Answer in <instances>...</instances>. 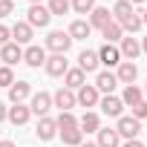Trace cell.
Listing matches in <instances>:
<instances>
[{
    "mask_svg": "<svg viewBox=\"0 0 147 147\" xmlns=\"http://www.w3.org/2000/svg\"><path fill=\"white\" fill-rule=\"evenodd\" d=\"M72 46V38L63 32V29H55L46 35V49H52V55H66Z\"/></svg>",
    "mask_w": 147,
    "mask_h": 147,
    "instance_id": "1",
    "label": "cell"
},
{
    "mask_svg": "<svg viewBox=\"0 0 147 147\" xmlns=\"http://www.w3.org/2000/svg\"><path fill=\"white\" fill-rule=\"evenodd\" d=\"M49 20H52V15H49V9H46L43 3H32V6H29L26 23H29L32 29H43V26H49Z\"/></svg>",
    "mask_w": 147,
    "mask_h": 147,
    "instance_id": "2",
    "label": "cell"
},
{
    "mask_svg": "<svg viewBox=\"0 0 147 147\" xmlns=\"http://www.w3.org/2000/svg\"><path fill=\"white\" fill-rule=\"evenodd\" d=\"M115 133H118L124 141L138 138V133H141V121H138V118H133V115H121V118H118V124H115Z\"/></svg>",
    "mask_w": 147,
    "mask_h": 147,
    "instance_id": "3",
    "label": "cell"
},
{
    "mask_svg": "<svg viewBox=\"0 0 147 147\" xmlns=\"http://www.w3.org/2000/svg\"><path fill=\"white\" fill-rule=\"evenodd\" d=\"M23 63L32 66V69H40V66L46 63V49L38 46V43H29V46L23 49Z\"/></svg>",
    "mask_w": 147,
    "mask_h": 147,
    "instance_id": "4",
    "label": "cell"
},
{
    "mask_svg": "<svg viewBox=\"0 0 147 147\" xmlns=\"http://www.w3.org/2000/svg\"><path fill=\"white\" fill-rule=\"evenodd\" d=\"M46 75H52V78H63L66 75V69H69V61H66V55H46Z\"/></svg>",
    "mask_w": 147,
    "mask_h": 147,
    "instance_id": "5",
    "label": "cell"
},
{
    "mask_svg": "<svg viewBox=\"0 0 147 147\" xmlns=\"http://www.w3.org/2000/svg\"><path fill=\"white\" fill-rule=\"evenodd\" d=\"M98 101H101V95H98V90L92 87V84H84L78 92H75V104L78 107H98Z\"/></svg>",
    "mask_w": 147,
    "mask_h": 147,
    "instance_id": "6",
    "label": "cell"
},
{
    "mask_svg": "<svg viewBox=\"0 0 147 147\" xmlns=\"http://www.w3.org/2000/svg\"><path fill=\"white\" fill-rule=\"evenodd\" d=\"M29 110H32L38 118H43V115L52 110V95H49V92H43V90H40V92H35V95H32V101H29Z\"/></svg>",
    "mask_w": 147,
    "mask_h": 147,
    "instance_id": "7",
    "label": "cell"
},
{
    "mask_svg": "<svg viewBox=\"0 0 147 147\" xmlns=\"http://www.w3.org/2000/svg\"><path fill=\"white\" fill-rule=\"evenodd\" d=\"M52 107H58L61 113H72V107H75V92L61 87L55 95H52Z\"/></svg>",
    "mask_w": 147,
    "mask_h": 147,
    "instance_id": "8",
    "label": "cell"
},
{
    "mask_svg": "<svg viewBox=\"0 0 147 147\" xmlns=\"http://www.w3.org/2000/svg\"><path fill=\"white\" fill-rule=\"evenodd\" d=\"M115 78H118V84H136V78H138V66L133 63V61H121L118 63V69H115Z\"/></svg>",
    "mask_w": 147,
    "mask_h": 147,
    "instance_id": "9",
    "label": "cell"
},
{
    "mask_svg": "<svg viewBox=\"0 0 147 147\" xmlns=\"http://www.w3.org/2000/svg\"><path fill=\"white\" fill-rule=\"evenodd\" d=\"M0 61L6 66H15L18 61H23V46H18L15 40H9L6 46H0Z\"/></svg>",
    "mask_w": 147,
    "mask_h": 147,
    "instance_id": "10",
    "label": "cell"
},
{
    "mask_svg": "<svg viewBox=\"0 0 147 147\" xmlns=\"http://www.w3.org/2000/svg\"><path fill=\"white\" fill-rule=\"evenodd\" d=\"M98 63H104V66H118V63H121L118 46H115V43H104V46L98 49Z\"/></svg>",
    "mask_w": 147,
    "mask_h": 147,
    "instance_id": "11",
    "label": "cell"
},
{
    "mask_svg": "<svg viewBox=\"0 0 147 147\" xmlns=\"http://www.w3.org/2000/svg\"><path fill=\"white\" fill-rule=\"evenodd\" d=\"M98 104H101V113L110 115V118H121V113H124V104H121L118 95H104Z\"/></svg>",
    "mask_w": 147,
    "mask_h": 147,
    "instance_id": "12",
    "label": "cell"
},
{
    "mask_svg": "<svg viewBox=\"0 0 147 147\" xmlns=\"http://www.w3.org/2000/svg\"><path fill=\"white\" fill-rule=\"evenodd\" d=\"M35 136H38L40 141H52V138L58 136V124H55V118L43 115V118L38 121V127H35Z\"/></svg>",
    "mask_w": 147,
    "mask_h": 147,
    "instance_id": "13",
    "label": "cell"
},
{
    "mask_svg": "<svg viewBox=\"0 0 147 147\" xmlns=\"http://www.w3.org/2000/svg\"><path fill=\"white\" fill-rule=\"evenodd\" d=\"M92 87H95L98 92H104V95H113V90L118 87V78H115V72H98Z\"/></svg>",
    "mask_w": 147,
    "mask_h": 147,
    "instance_id": "14",
    "label": "cell"
},
{
    "mask_svg": "<svg viewBox=\"0 0 147 147\" xmlns=\"http://www.w3.org/2000/svg\"><path fill=\"white\" fill-rule=\"evenodd\" d=\"M118 52H121V58H124V61H136V58L141 55V43H138L133 35H127V38H121Z\"/></svg>",
    "mask_w": 147,
    "mask_h": 147,
    "instance_id": "15",
    "label": "cell"
},
{
    "mask_svg": "<svg viewBox=\"0 0 147 147\" xmlns=\"http://www.w3.org/2000/svg\"><path fill=\"white\" fill-rule=\"evenodd\" d=\"M29 95H32V84H29V81H15V84L9 87V101H12V104H23Z\"/></svg>",
    "mask_w": 147,
    "mask_h": 147,
    "instance_id": "16",
    "label": "cell"
},
{
    "mask_svg": "<svg viewBox=\"0 0 147 147\" xmlns=\"http://www.w3.org/2000/svg\"><path fill=\"white\" fill-rule=\"evenodd\" d=\"M6 118H9L15 127H23V124L32 118V110H29L26 104H12V107H9V113H6Z\"/></svg>",
    "mask_w": 147,
    "mask_h": 147,
    "instance_id": "17",
    "label": "cell"
},
{
    "mask_svg": "<svg viewBox=\"0 0 147 147\" xmlns=\"http://www.w3.org/2000/svg\"><path fill=\"white\" fill-rule=\"evenodd\" d=\"M110 20H113V12L104 9V6H95V9L90 12V20H87V23H90V29H104Z\"/></svg>",
    "mask_w": 147,
    "mask_h": 147,
    "instance_id": "18",
    "label": "cell"
},
{
    "mask_svg": "<svg viewBox=\"0 0 147 147\" xmlns=\"http://www.w3.org/2000/svg\"><path fill=\"white\" fill-rule=\"evenodd\" d=\"M78 130L87 136V133H98L101 130V118H98V113H92V110H87L81 118H78Z\"/></svg>",
    "mask_w": 147,
    "mask_h": 147,
    "instance_id": "19",
    "label": "cell"
},
{
    "mask_svg": "<svg viewBox=\"0 0 147 147\" xmlns=\"http://www.w3.org/2000/svg\"><path fill=\"white\" fill-rule=\"evenodd\" d=\"M84 84H87V75H84V72H81L78 66H75V69H66V75H63V87H66V90L78 92Z\"/></svg>",
    "mask_w": 147,
    "mask_h": 147,
    "instance_id": "20",
    "label": "cell"
},
{
    "mask_svg": "<svg viewBox=\"0 0 147 147\" xmlns=\"http://www.w3.org/2000/svg\"><path fill=\"white\" fill-rule=\"evenodd\" d=\"M78 69L84 72V75H87V72H95L98 69V52L95 49H84L78 55Z\"/></svg>",
    "mask_w": 147,
    "mask_h": 147,
    "instance_id": "21",
    "label": "cell"
},
{
    "mask_svg": "<svg viewBox=\"0 0 147 147\" xmlns=\"http://www.w3.org/2000/svg\"><path fill=\"white\" fill-rule=\"evenodd\" d=\"M95 144H98V147H121V136L115 133V127H101Z\"/></svg>",
    "mask_w": 147,
    "mask_h": 147,
    "instance_id": "22",
    "label": "cell"
},
{
    "mask_svg": "<svg viewBox=\"0 0 147 147\" xmlns=\"http://www.w3.org/2000/svg\"><path fill=\"white\" fill-rule=\"evenodd\" d=\"M12 40H15L18 46H23V43H32V26H29L26 20L15 23V26H12Z\"/></svg>",
    "mask_w": 147,
    "mask_h": 147,
    "instance_id": "23",
    "label": "cell"
},
{
    "mask_svg": "<svg viewBox=\"0 0 147 147\" xmlns=\"http://www.w3.org/2000/svg\"><path fill=\"white\" fill-rule=\"evenodd\" d=\"M138 101H144V90L136 87V84H127L124 92H121V104H124V107H136Z\"/></svg>",
    "mask_w": 147,
    "mask_h": 147,
    "instance_id": "24",
    "label": "cell"
},
{
    "mask_svg": "<svg viewBox=\"0 0 147 147\" xmlns=\"http://www.w3.org/2000/svg\"><path fill=\"white\" fill-rule=\"evenodd\" d=\"M66 35H69L72 40H87V38L92 35V29H90V23H87V20H72V23H69V29H66Z\"/></svg>",
    "mask_w": 147,
    "mask_h": 147,
    "instance_id": "25",
    "label": "cell"
},
{
    "mask_svg": "<svg viewBox=\"0 0 147 147\" xmlns=\"http://www.w3.org/2000/svg\"><path fill=\"white\" fill-rule=\"evenodd\" d=\"M58 136H61V141H63L66 147H81V144H84V133H81L78 127H72V130H58Z\"/></svg>",
    "mask_w": 147,
    "mask_h": 147,
    "instance_id": "26",
    "label": "cell"
},
{
    "mask_svg": "<svg viewBox=\"0 0 147 147\" xmlns=\"http://www.w3.org/2000/svg\"><path fill=\"white\" fill-rule=\"evenodd\" d=\"M101 35H104V40H107V43H115V40H121V38H124V29H121V23L110 20V23L101 29Z\"/></svg>",
    "mask_w": 147,
    "mask_h": 147,
    "instance_id": "27",
    "label": "cell"
},
{
    "mask_svg": "<svg viewBox=\"0 0 147 147\" xmlns=\"http://www.w3.org/2000/svg\"><path fill=\"white\" fill-rule=\"evenodd\" d=\"M133 12H136V9H133V3H127V0H118L115 9H113V20H115V23H124Z\"/></svg>",
    "mask_w": 147,
    "mask_h": 147,
    "instance_id": "28",
    "label": "cell"
},
{
    "mask_svg": "<svg viewBox=\"0 0 147 147\" xmlns=\"http://www.w3.org/2000/svg\"><path fill=\"white\" fill-rule=\"evenodd\" d=\"M46 9H49V15H52V18H55V15H58V18H63L72 6H69V0H49V6H46Z\"/></svg>",
    "mask_w": 147,
    "mask_h": 147,
    "instance_id": "29",
    "label": "cell"
},
{
    "mask_svg": "<svg viewBox=\"0 0 147 147\" xmlns=\"http://www.w3.org/2000/svg\"><path fill=\"white\" fill-rule=\"evenodd\" d=\"M55 124H58V130H72V127H78V118L72 115V113H61L55 118Z\"/></svg>",
    "mask_w": 147,
    "mask_h": 147,
    "instance_id": "30",
    "label": "cell"
},
{
    "mask_svg": "<svg viewBox=\"0 0 147 147\" xmlns=\"http://www.w3.org/2000/svg\"><path fill=\"white\" fill-rule=\"evenodd\" d=\"M141 26H144V23H141V15H136V12H133V15H130V18L121 23V29H124V32H130V35H136Z\"/></svg>",
    "mask_w": 147,
    "mask_h": 147,
    "instance_id": "31",
    "label": "cell"
},
{
    "mask_svg": "<svg viewBox=\"0 0 147 147\" xmlns=\"http://www.w3.org/2000/svg\"><path fill=\"white\" fill-rule=\"evenodd\" d=\"M69 6L75 9V15H90V12L95 9V0H72Z\"/></svg>",
    "mask_w": 147,
    "mask_h": 147,
    "instance_id": "32",
    "label": "cell"
},
{
    "mask_svg": "<svg viewBox=\"0 0 147 147\" xmlns=\"http://www.w3.org/2000/svg\"><path fill=\"white\" fill-rule=\"evenodd\" d=\"M15 84V72H12V66H0V87H12Z\"/></svg>",
    "mask_w": 147,
    "mask_h": 147,
    "instance_id": "33",
    "label": "cell"
},
{
    "mask_svg": "<svg viewBox=\"0 0 147 147\" xmlns=\"http://www.w3.org/2000/svg\"><path fill=\"white\" fill-rule=\"evenodd\" d=\"M15 12V0H0V18H9Z\"/></svg>",
    "mask_w": 147,
    "mask_h": 147,
    "instance_id": "34",
    "label": "cell"
},
{
    "mask_svg": "<svg viewBox=\"0 0 147 147\" xmlns=\"http://www.w3.org/2000/svg\"><path fill=\"white\" fill-rule=\"evenodd\" d=\"M133 118H138V121L147 118V101H138V104L133 107Z\"/></svg>",
    "mask_w": 147,
    "mask_h": 147,
    "instance_id": "35",
    "label": "cell"
},
{
    "mask_svg": "<svg viewBox=\"0 0 147 147\" xmlns=\"http://www.w3.org/2000/svg\"><path fill=\"white\" fill-rule=\"evenodd\" d=\"M9 40H12V29L9 26H0V46H6Z\"/></svg>",
    "mask_w": 147,
    "mask_h": 147,
    "instance_id": "36",
    "label": "cell"
},
{
    "mask_svg": "<svg viewBox=\"0 0 147 147\" xmlns=\"http://www.w3.org/2000/svg\"><path fill=\"white\" fill-rule=\"evenodd\" d=\"M121 147H144V144H141V141H138V138H130V141H124V144H121Z\"/></svg>",
    "mask_w": 147,
    "mask_h": 147,
    "instance_id": "37",
    "label": "cell"
},
{
    "mask_svg": "<svg viewBox=\"0 0 147 147\" xmlns=\"http://www.w3.org/2000/svg\"><path fill=\"white\" fill-rule=\"evenodd\" d=\"M6 113H9V107H6L3 101H0V121H6Z\"/></svg>",
    "mask_w": 147,
    "mask_h": 147,
    "instance_id": "38",
    "label": "cell"
},
{
    "mask_svg": "<svg viewBox=\"0 0 147 147\" xmlns=\"http://www.w3.org/2000/svg\"><path fill=\"white\" fill-rule=\"evenodd\" d=\"M0 147H15V141H6V138H3V141H0Z\"/></svg>",
    "mask_w": 147,
    "mask_h": 147,
    "instance_id": "39",
    "label": "cell"
},
{
    "mask_svg": "<svg viewBox=\"0 0 147 147\" xmlns=\"http://www.w3.org/2000/svg\"><path fill=\"white\" fill-rule=\"evenodd\" d=\"M81 147H98V144H95V141H87V144H81Z\"/></svg>",
    "mask_w": 147,
    "mask_h": 147,
    "instance_id": "40",
    "label": "cell"
},
{
    "mask_svg": "<svg viewBox=\"0 0 147 147\" xmlns=\"http://www.w3.org/2000/svg\"><path fill=\"white\" fill-rule=\"evenodd\" d=\"M141 52H147V38H144V40H141Z\"/></svg>",
    "mask_w": 147,
    "mask_h": 147,
    "instance_id": "41",
    "label": "cell"
},
{
    "mask_svg": "<svg viewBox=\"0 0 147 147\" xmlns=\"http://www.w3.org/2000/svg\"><path fill=\"white\" fill-rule=\"evenodd\" d=\"M141 23H147V9H144V12H141Z\"/></svg>",
    "mask_w": 147,
    "mask_h": 147,
    "instance_id": "42",
    "label": "cell"
},
{
    "mask_svg": "<svg viewBox=\"0 0 147 147\" xmlns=\"http://www.w3.org/2000/svg\"><path fill=\"white\" fill-rule=\"evenodd\" d=\"M127 3H133V6H138V3H144V0H127Z\"/></svg>",
    "mask_w": 147,
    "mask_h": 147,
    "instance_id": "43",
    "label": "cell"
},
{
    "mask_svg": "<svg viewBox=\"0 0 147 147\" xmlns=\"http://www.w3.org/2000/svg\"><path fill=\"white\" fill-rule=\"evenodd\" d=\"M29 3H43V0H29Z\"/></svg>",
    "mask_w": 147,
    "mask_h": 147,
    "instance_id": "44",
    "label": "cell"
},
{
    "mask_svg": "<svg viewBox=\"0 0 147 147\" xmlns=\"http://www.w3.org/2000/svg\"><path fill=\"white\" fill-rule=\"evenodd\" d=\"M144 95H147V84H144Z\"/></svg>",
    "mask_w": 147,
    "mask_h": 147,
    "instance_id": "45",
    "label": "cell"
}]
</instances>
